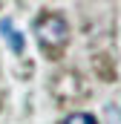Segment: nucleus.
<instances>
[{"mask_svg": "<svg viewBox=\"0 0 121 124\" xmlns=\"http://www.w3.org/2000/svg\"><path fill=\"white\" fill-rule=\"evenodd\" d=\"M35 35L43 46H52L58 49L69 40V23L60 17V15H40L35 20Z\"/></svg>", "mask_w": 121, "mask_h": 124, "instance_id": "obj_1", "label": "nucleus"}, {"mask_svg": "<svg viewBox=\"0 0 121 124\" xmlns=\"http://www.w3.org/2000/svg\"><path fill=\"white\" fill-rule=\"evenodd\" d=\"M0 35L6 38V43L12 46V52H23L26 49V40H23V35L15 29V23H12V17H0Z\"/></svg>", "mask_w": 121, "mask_h": 124, "instance_id": "obj_2", "label": "nucleus"}, {"mask_svg": "<svg viewBox=\"0 0 121 124\" xmlns=\"http://www.w3.org/2000/svg\"><path fill=\"white\" fill-rule=\"evenodd\" d=\"M63 124H98V121H95V116H90V113H72V116L63 118Z\"/></svg>", "mask_w": 121, "mask_h": 124, "instance_id": "obj_3", "label": "nucleus"}]
</instances>
